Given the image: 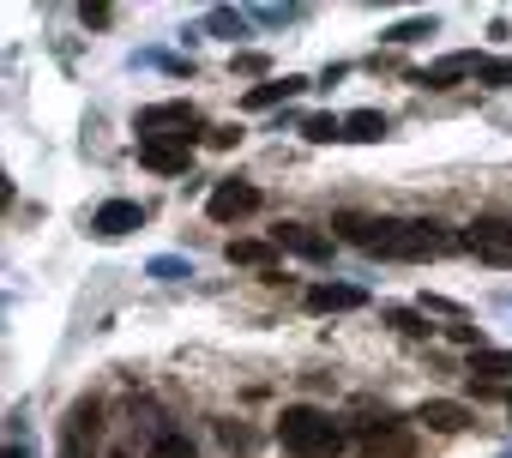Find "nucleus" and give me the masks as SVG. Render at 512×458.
Listing matches in <instances>:
<instances>
[{"mask_svg": "<svg viewBox=\"0 0 512 458\" xmlns=\"http://www.w3.org/2000/svg\"><path fill=\"white\" fill-rule=\"evenodd\" d=\"M338 236L374 260H440L452 248H464V236H452L446 223L434 217H362V211H344L338 217Z\"/></svg>", "mask_w": 512, "mask_h": 458, "instance_id": "nucleus-1", "label": "nucleus"}, {"mask_svg": "<svg viewBox=\"0 0 512 458\" xmlns=\"http://www.w3.org/2000/svg\"><path fill=\"white\" fill-rule=\"evenodd\" d=\"M278 440L296 458H338L344 452V428L332 422V410H314V404H290L278 416Z\"/></svg>", "mask_w": 512, "mask_h": 458, "instance_id": "nucleus-2", "label": "nucleus"}, {"mask_svg": "<svg viewBox=\"0 0 512 458\" xmlns=\"http://www.w3.org/2000/svg\"><path fill=\"white\" fill-rule=\"evenodd\" d=\"M199 133H211V127L199 121L193 103H151V109H139V139H175V145H193Z\"/></svg>", "mask_w": 512, "mask_h": 458, "instance_id": "nucleus-3", "label": "nucleus"}, {"mask_svg": "<svg viewBox=\"0 0 512 458\" xmlns=\"http://www.w3.org/2000/svg\"><path fill=\"white\" fill-rule=\"evenodd\" d=\"M464 248H470L476 260H488V266H512V217L482 211V217L464 229Z\"/></svg>", "mask_w": 512, "mask_h": 458, "instance_id": "nucleus-4", "label": "nucleus"}, {"mask_svg": "<svg viewBox=\"0 0 512 458\" xmlns=\"http://www.w3.org/2000/svg\"><path fill=\"white\" fill-rule=\"evenodd\" d=\"M356 458H416V434H410V422H392V416L362 422V434H356Z\"/></svg>", "mask_w": 512, "mask_h": 458, "instance_id": "nucleus-5", "label": "nucleus"}, {"mask_svg": "<svg viewBox=\"0 0 512 458\" xmlns=\"http://www.w3.org/2000/svg\"><path fill=\"white\" fill-rule=\"evenodd\" d=\"M482 67H488V55H476V49H458V55H440V61H428V67L416 73V85H428V91H452V85H464V79H482Z\"/></svg>", "mask_w": 512, "mask_h": 458, "instance_id": "nucleus-6", "label": "nucleus"}, {"mask_svg": "<svg viewBox=\"0 0 512 458\" xmlns=\"http://www.w3.org/2000/svg\"><path fill=\"white\" fill-rule=\"evenodd\" d=\"M260 205H266V199H260V187H253V181H217L211 199H205L211 223H241V217H253Z\"/></svg>", "mask_w": 512, "mask_h": 458, "instance_id": "nucleus-7", "label": "nucleus"}, {"mask_svg": "<svg viewBox=\"0 0 512 458\" xmlns=\"http://www.w3.org/2000/svg\"><path fill=\"white\" fill-rule=\"evenodd\" d=\"M139 223H145V205H139V199H109V205H97V217H91V236L121 242V236H133Z\"/></svg>", "mask_w": 512, "mask_h": 458, "instance_id": "nucleus-8", "label": "nucleus"}, {"mask_svg": "<svg viewBox=\"0 0 512 458\" xmlns=\"http://www.w3.org/2000/svg\"><path fill=\"white\" fill-rule=\"evenodd\" d=\"M272 242H278V254H296V260H332V236H320L308 223H278Z\"/></svg>", "mask_w": 512, "mask_h": 458, "instance_id": "nucleus-9", "label": "nucleus"}, {"mask_svg": "<svg viewBox=\"0 0 512 458\" xmlns=\"http://www.w3.org/2000/svg\"><path fill=\"white\" fill-rule=\"evenodd\" d=\"M410 422H422L428 434H464V428H470V410H464L458 398H422Z\"/></svg>", "mask_w": 512, "mask_h": 458, "instance_id": "nucleus-10", "label": "nucleus"}, {"mask_svg": "<svg viewBox=\"0 0 512 458\" xmlns=\"http://www.w3.org/2000/svg\"><path fill=\"white\" fill-rule=\"evenodd\" d=\"M139 163L157 169V175H187L193 145H175V139H139Z\"/></svg>", "mask_w": 512, "mask_h": 458, "instance_id": "nucleus-11", "label": "nucleus"}, {"mask_svg": "<svg viewBox=\"0 0 512 458\" xmlns=\"http://www.w3.org/2000/svg\"><path fill=\"white\" fill-rule=\"evenodd\" d=\"M91 440H97V404H73L61 428V458H91Z\"/></svg>", "mask_w": 512, "mask_h": 458, "instance_id": "nucleus-12", "label": "nucleus"}, {"mask_svg": "<svg viewBox=\"0 0 512 458\" xmlns=\"http://www.w3.org/2000/svg\"><path fill=\"white\" fill-rule=\"evenodd\" d=\"M302 91H308V79H302V73H284V79L253 85L241 103H247V109H278V103H290V97H302Z\"/></svg>", "mask_w": 512, "mask_h": 458, "instance_id": "nucleus-13", "label": "nucleus"}, {"mask_svg": "<svg viewBox=\"0 0 512 458\" xmlns=\"http://www.w3.org/2000/svg\"><path fill=\"white\" fill-rule=\"evenodd\" d=\"M362 302H368V296H362L356 284H314V290H308V308H314V314H350V308H362Z\"/></svg>", "mask_w": 512, "mask_h": 458, "instance_id": "nucleus-14", "label": "nucleus"}, {"mask_svg": "<svg viewBox=\"0 0 512 458\" xmlns=\"http://www.w3.org/2000/svg\"><path fill=\"white\" fill-rule=\"evenodd\" d=\"M470 380L506 386V380H512V350H470Z\"/></svg>", "mask_w": 512, "mask_h": 458, "instance_id": "nucleus-15", "label": "nucleus"}, {"mask_svg": "<svg viewBox=\"0 0 512 458\" xmlns=\"http://www.w3.org/2000/svg\"><path fill=\"white\" fill-rule=\"evenodd\" d=\"M392 133V121L380 115V109H356V115H344V139H356V145H380Z\"/></svg>", "mask_w": 512, "mask_h": 458, "instance_id": "nucleus-16", "label": "nucleus"}, {"mask_svg": "<svg viewBox=\"0 0 512 458\" xmlns=\"http://www.w3.org/2000/svg\"><path fill=\"white\" fill-rule=\"evenodd\" d=\"M272 260H278V242H253V236L229 242V266H260V272H272Z\"/></svg>", "mask_w": 512, "mask_h": 458, "instance_id": "nucleus-17", "label": "nucleus"}, {"mask_svg": "<svg viewBox=\"0 0 512 458\" xmlns=\"http://www.w3.org/2000/svg\"><path fill=\"white\" fill-rule=\"evenodd\" d=\"M217 440H223V452H235V458H247L253 446H260V434L241 428V422H217Z\"/></svg>", "mask_w": 512, "mask_h": 458, "instance_id": "nucleus-18", "label": "nucleus"}, {"mask_svg": "<svg viewBox=\"0 0 512 458\" xmlns=\"http://www.w3.org/2000/svg\"><path fill=\"white\" fill-rule=\"evenodd\" d=\"M302 139H314V145L344 139V115H308V121H302Z\"/></svg>", "mask_w": 512, "mask_h": 458, "instance_id": "nucleus-19", "label": "nucleus"}, {"mask_svg": "<svg viewBox=\"0 0 512 458\" xmlns=\"http://www.w3.org/2000/svg\"><path fill=\"white\" fill-rule=\"evenodd\" d=\"M386 326H398L404 338H428V314L422 308H386Z\"/></svg>", "mask_w": 512, "mask_h": 458, "instance_id": "nucleus-20", "label": "nucleus"}, {"mask_svg": "<svg viewBox=\"0 0 512 458\" xmlns=\"http://www.w3.org/2000/svg\"><path fill=\"white\" fill-rule=\"evenodd\" d=\"M434 31H440L434 19H404V25H392V31H386V43H398V49H404V43H422V37H434Z\"/></svg>", "mask_w": 512, "mask_h": 458, "instance_id": "nucleus-21", "label": "nucleus"}, {"mask_svg": "<svg viewBox=\"0 0 512 458\" xmlns=\"http://www.w3.org/2000/svg\"><path fill=\"white\" fill-rule=\"evenodd\" d=\"M151 278H157V284H181V278H193V266H187L181 254H157V260H151Z\"/></svg>", "mask_w": 512, "mask_h": 458, "instance_id": "nucleus-22", "label": "nucleus"}, {"mask_svg": "<svg viewBox=\"0 0 512 458\" xmlns=\"http://www.w3.org/2000/svg\"><path fill=\"white\" fill-rule=\"evenodd\" d=\"M151 458H199V452H193L187 434H157V440H151Z\"/></svg>", "mask_w": 512, "mask_h": 458, "instance_id": "nucleus-23", "label": "nucleus"}, {"mask_svg": "<svg viewBox=\"0 0 512 458\" xmlns=\"http://www.w3.org/2000/svg\"><path fill=\"white\" fill-rule=\"evenodd\" d=\"M211 31L235 43V37H247V13H229V7H217V13H211Z\"/></svg>", "mask_w": 512, "mask_h": 458, "instance_id": "nucleus-24", "label": "nucleus"}, {"mask_svg": "<svg viewBox=\"0 0 512 458\" xmlns=\"http://www.w3.org/2000/svg\"><path fill=\"white\" fill-rule=\"evenodd\" d=\"M482 85H494V91H512V55H506V61H488V67H482Z\"/></svg>", "mask_w": 512, "mask_h": 458, "instance_id": "nucleus-25", "label": "nucleus"}, {"mask_svg": "<svg viewBox=\"0 0 512 458\" xmlns=\"http://www.w3.org/2000/svg\"><path fill=\"white\" fill-rule=\"evenodd\" d=\"M205 145H211V151H229V145H241V127H235V121H223V127H211V133H205Z\"/></svg>", "mask_w": 512, "mask_h": 458, "instance_id": "nucleus-26", "label": "nucleus"}, {"mask_svg": "<svg viewBox=\"0 0 512 458\" xmlns=\"http://www.w3.org/2000/svg\"><path fill=\"white\" fill-rule=\"evenodd\" d=\"M247 19H260V25H290V19H296V7H253Z\"/></svg>", "mask_w": 512, "mask_h": 458, "instance_id": "nucleus-27", "label": "nucleus"}, {"mask_svg": "<svg viewBox=\"0 0 512 458\" xmlns=\"http://www.w3.org/2000/svg\"><path fill=\"white\" fill-rule=\"evenodd\" d=\"M266 67H272V61H266V55H253V49L235 55V73H266Z\"/></svg>", "mask_w": 512, "mask_h": 458, "instance_id": "nucleus-28", "label": "nucleus"}, {"mask_svg": "<svg viewBox=\"0 0 512 458\" xmlns=\"http://www.w3.org/2000/svg\"><path fill=\"white\" fill-rule=\"evenodd\" d=\"M7 458H25V446H7Z\"/></svg>", "mask_w": 512, "mask_h": 458, "instance_id": "nucleus-29", "label": "nucleus"}, {"mask_svg": "<svg viewBox=\"0 0 512 458\" xmlns=\"http://www.w3.org/2000/svg\"><path fill=\"white\" fill-rule=\"evenodd\" d=\"M506 410H512V392H506Z\"/></svg>", "mask_w": 512, "mask_h": 458, "instance_id": "nucleus-30", "label": "nucleus"}]
</instances>
